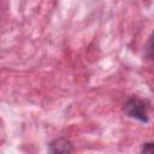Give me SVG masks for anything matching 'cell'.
Listing matches in <instances>:
<instances>
[{"mask_svg":"<svg viewBox=\"0 0 154 154\" xmlns=\"http://www.w3.org/2000/svg\"><path fill=\"white\" fill-rule=\"evenodd\" d=\"M73 150L72 144L66 138H57L49 143L48 152L51 153H71Z\"/></svg>","mask_w":154,"mask_h":154,"instance_id":"obj_2","label":"cell"},{"mask_svg":"<svg viewBox=\"0 0 154 154\" xmlns=\"http://www.w3.org/2000/svg\"><path fill=\"white\" fill-rule=\"evenodd\" d=\"M142 153H150L153 154L154 153V142H149V143H144L142 149H141Z\"/></svg>","mask_w":154,"mask_h":154,"instance_id":"obj_4","label":"cell"},{"mask_svg":"<svg viewBox=\"0 0 154 154\" xmlns=\"http://www.w3.org/2000/svg\"><path fill=\"white\" fill-rule=\"evenodd\" d=\"M123 111L130 118L137 119V120H140L142 123H148L149 105H148L147 101H144V100H142L140 97H136V96L130 97L125 102Z\"/></svg>","mask_w":154,"mask_h":154,"instance_id":"obj_1","label":"cell"},{"mask_svg":"<svg viewBox=\"0 0 154 154\" xmlns=\"http://www.w3.org/2000/svg\"><path fill=\"white\" fill-rule=\"evenodd\" d=\"M144 55L147 59L149 60H154V32L152 34V36L148 40V43L146 46V52Z\"/></svg>","mask_w":154,"mask_h":154,"instance_id":"obj_3","label":"cell"}]
</instances>
